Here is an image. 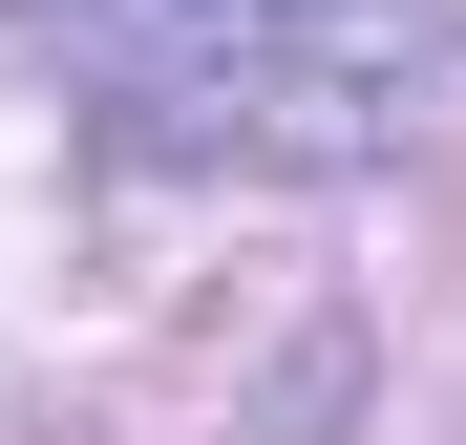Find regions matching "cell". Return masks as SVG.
I'll list each match as a JSON object with an SVG mask.
<instances>
[{
  "label": "cell",
  "instance_id": "1",
  "mask_svg": "<svg viewBox=\"0 0 466 445\" xmlns=\"http://www.w3.org/2000/svg\"><path fill=\"white\" fill-rule=\"evenodd\" d=\"M255 22H381V0H255Z\"/></svg>",
  "mask_w": 466,
  "mask_h": 445
}]
</instances>
